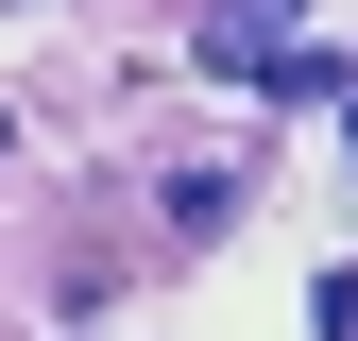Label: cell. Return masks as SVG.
I'll list each match as a JSON object with an SVG mask.
<instances>
[{
	"label": "cell",
	"instance_id": "1",
	"mask_svg": "<svg viewBox=\"0 0 358 341\" xmlns=\"http://www.w3.org/2000/svg\"><path fill=\"white\" fill-rule=\"evenodd\" d=\"M205 17H239V34H273V17H290V0H205Z\"/></svg>",
	"mask_w": 358,
	"mask_h": 341
},
{
	"label": "cell",
	"instance_id": "2",
	"mask_svg": "<svg viewBox=\"0 0 358 341\" xmlns=\"http://www.w3.org/2000/svg\"><path fill=\"white\" fill-rule=\"evenodd\" d=\"M0 154H17V103H0Z\"/></svg>",
	"mask_w": 358,
	"mask_h": 341
},
{
	"label": "cell",
	"instance_id": "3",
	"mask_svg": "<svg viewBox=\"0 0 358 341\" xmlns=\"http://www.w3.org/2000/svg\"><path fill=\"white\" fill-rule=\"evenodd\" d=\"M341 137H358V103H341Z\"/></svg>",
	"mask_w": 358,
	"mask_h": 341
}]
</instances>
